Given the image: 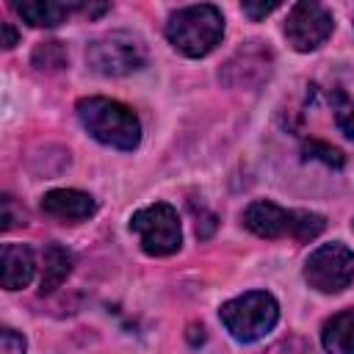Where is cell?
<instances>
[{
	"instance_id": "cell-1",
	"label": "cell",
	"mask_w": 354,
	"mask_h": 354,
	"mask_svg": "<svg viewBox=\"0 0 354 354\" xmlns=\"http://www.w3.org/2000/svg\"><path fill=\"white\" fill-rule=\"evenodd\" d=\"M77 116L83 127L102 144L116 149H136L141 141V122L138 116L108 97H83L77 100Z\"/></svg>"
},
{
	"instance_id": "cell-2",
	"label": "cell",
	"mask_w": 354,
	"mask_h": 354,
	"mask_svg": "<svg viewBox=\"0 0 354 354\" xmlns=\"http://www.w3.org/2000/svg\"><path fill=\"white\" fill-rule=\"evenodd\" d=\"M166 36L174 50H180L188 58L207 55L224 36V17L216 6L199 3L177 8L166 22Z\"/></svg>"
},
{
	"instance_id": "cell-3",
	"label": "cell",
	"mask_w": 354,
	"mask_h": 354,
	"mask_svg": "<svg viewBox=\"0 0 354 354\" xmlns=\"http://www.w3.org/2000/svg\"><path fill=\"white\" fill-rule=\"evenodd\" d=\"M221 321L227 332L241 340V343H254L266 337L277 321H279V307L271 293L266 290H249L238 299H230L221 304Z\"/></svg>"
},
{
	"instance_id": "cell-4",
	"label": "cell",
	"mask_w": 354,
	"mask_h": 354,
	"mask_svg": "<svg viewBox=\"0 0 354 354\" xmlns=\"http://www.w3.org/2000/svg\"><path fill=\"white\" fill-rule=\"evenodd\" d=\"M86 61L94 72H100L105 77H122V75H130L147 64V50H144L138 36L124 33V30H113V33H105L88 44Z\"/></svg>"
},
{
	"instance_id": "cell-5",
	"label": "cell",
	"mask_w": 354,
	"mask_h": 354,
	"mask_svg": "<svg viewBox=\"0 0 354 354\" xmlns=\"http://www.w3.org/2000/svg\"><path fill=\"white\" fill-rule=\"evenodd\" d=\"M130 230L138 235L141 249L152 257L174 254L183 243V230L177 210L166 202H155L149 207H141L130 218Z\"/></svg>"
},
{
	"instance_id": "cell-6",
	"label": "cell",
	"mask_w": 354,
	"mask_h": 354,
	"mask_svg": "<svg viewBox=\"0 0 354 354\" xmlns=\"http://www.w3.org/2000/svg\"><path fill=\"white\" fill-rule=\"evenodd\" d=\"M304 279L321 293H340L354 282V252L343 243L318 246L304 263Z\"/></svg>"
},
{
	"instance_id": "cell-7",
	"label": "cell",
	"mask_w": 354,
	"mask_h": 354,
	"mask_svg": "<svg viewBox=\"0 0 354 354\" xmlns=\"http://www.w3.org/2000/svg\"><path fill=\"white\" fill-rule=\"evenodd\" d=\"M332 14L318 6V3H296L288 14V22H285V36L288 41L293 44V50L299 53H310V50H318L329 33H332Z\"/></svg>"
},
{
	"instance_id": "cell-8",
	"label": "cell",
	"mask_w": 354,
	"mask_h": 354,
	"mask_svg": "<svg viewBox=\"0 0 354 354\" xmlns=\"http://www.w3.org/2000/svg\"><path fill=\"white\" fill-rule=\"evenodd\" d=\"M293 218H296V210H285L266 199L252 202L243 210V224L260 238H282V235L293 238Z\"/></svg>"
},
{
	"instance_id": "cell-9",
	"label": "cell",
	"mask_w": 354,
	"mask_h": 354,
	"mask_svg": "<svg viewBox=\"0 0 354 354\" xmlns=\"http://www.w3.org/2000/svg\"><path fill=\"white\" fill-rule=\"evenodd\" d=\"M41 210L58 221H83L94 216L97 205L88 194L75 191V188H53L41 196Z\"/></svg>"
},
{
	"instance_id": "cell-10",
	"label": "cell",
	"mask_w": 354,
	"mask_h": 354,
	"mask_svg": "<svg viewBox=\"0 0 354 354\" xmlns=\"http://www.w3.org/2000/svg\"><path fill=\"white\" fill-rule=\"evenodd\" d=\"M36 263L25 243H3L0 252V279L6 290H19L33 279Z\"/></svg>"
},
{
	"instance_id": "cell-11",
	"label": "cell",
	"mask_w": 354,
	"mask_h": 354,
	"mask_svg": "<svg viewBox=\"0 0 354 354\" xmlns=\"http://www.w3.org/2000/svg\"><path fill=\"white\" fill-rule=\"evenodd\" d=\"M77 6L69 3H55V0H22L14 3V11L33 28H55L61 25Z\"/></svg>"
},
{
	"instance_id": "cell-12",
	"label": "cell",
	"mask_w": 354,
	"mask_h": 354,
	"mask_svg": "<svg viewBox=\"0 0 354 354\" xmlns=\"http://www.w3.org/2000/svg\"><path fill=\"white\" fill-rule=\"evenodd\" d=\"M321 343L326 354H354V307L332 315L324 324Z\"/></svg>"
},
{
	"instance_id": "cell-13",
	"label": "cell",
	"mask_w": 354,
	"mask_h": 354,
	"mask_svg": "<svg viewBox=\"0 0 354 354\" xmlns=\"http://www.w3.org/2000/svg\"><path fill=\"white\" fill-rule=\"evenodd\" d=\"M72 271V254L58 246V243H47L44 246V266H41V279H39V290L41 293H53Z\"/></svg>"
},
{
	"instance_id": "cell-14",
	"label": "cell",
	"mask_w": 354,
	"mask_h": 354,
	"mask_svg": "<svg viewBox=\"0 0 354 354\" xmlns=\"http://www.w3.org/2000/svg\"><path fill=\"white\" fill-rule=\"evenodd\" d=\"M329 102L335 111V124L340 127L343 136L354 138V97L343 88H332L329 91Z\"/></svg>"
},
{
	"instance_id": "cell-15",
	"label": "cell",
	"mask_w": 354,
	"mask_h": 354,
	"mask_svg": "<svg viewBox=\"0 0 354 354\" xmlns=\"http://www.w3.org/2000/svg\"><path fill=\"white\" fill-rule=\"evenodd\" d=\"M33 66L39 72H58L66 66V47L61 41H41L33 50Z\"/></svg>"
},
{
	"instance_id": "cell-16",
	"label": "cell",
	"mask_w": 354,
	"mask_h": 354,
	"mask_svg": "<svg viewBox=\"0 0 354 354\" xmlns=\"http://www.w3.org/2000/svg\"><path fill=\"white\" fill-rule=\"evenodd\" d=\"M326 227V218L318 216V213H310V210H296V218H293V238L296 241H313L315 235H321Z\"/></svg>"
},
{
	"instance_id": "cell-17",
	"label": "cell",
	"mask_w": 354,
	"mask_h": 354,
	"mask_svg": "<svg viewBox=\"0 0 354 354\" xmlns=\"http://www.w3.org/2000/svg\"><path fill=\"white\" fill-rule=\"evenodd\" d=\"M301 152H304V158H315V160H321V163H326V166H335V169L343 166L340 149H335V147H329V144H324V141H318V138L304 141Z\"/></svg>"
},
{
	"instance_id": "cell-18",
	"label": "cell",
	"mask_w": 354,
	"mask_h": 354,
	"mask_svg": "<svg viewBox=\"0 0 354 354\" xmlns=\"http://www.w3.org/2000/svg\"><path fill=\"white\" fill-rule=\"evenodd\" d=\"M0 354H25V337L14 329H0Z\"/></svg>"
},
{
	"instance_id": "cell-19",
	"label": "cell",
	"mask_w": 354,
	"mask_h": 354,
	"mask_svg": "<svg viewBox=\"0 0 354 354\" xmlns=\"http://www.w3.org/2000/svg\"><path fill=\"white\" fill-rule=\"evenodd\" d=\"M241 8H243V14H246V17H252V19L257 22V19L268 17L271 11H277V8H279V3H277V0H274V3H243Z\"/></svg>"
},
{
	"instance_id": "cell-20",
	"label": "cell",
	"mask_w": 354,
	"mask_h": 354,
	"mask_svg": "<svg viewBox=\"0 0 354 354\" xmlns=\"http://www.w3.org/2000/svg\"><path fill=\"white\" fill-rule=\"evenodd\" d=\"M14 224H19L14 216V202H11V196H3V230H11Z\"/></svg>"
},
{
	"instance_id": "cell-21",
	"label": "cell",
	"mask_w": 354,
	"mask_h": 354,
	"mask_svg": "<svg viewBox=\"0 0 354 354\" xmlns=\"http://www.w3.org/2000/svg\"><path fill=\"white\" fill-rule=\"evenodd\" d=\"M77 11L86 14V17H100V14L108 11V3H97V6H91V3H77Z\"/></svg>"
},
{
	"instance_id": "cell-22",
	"label": "cell",
	"mask_w": 354,
	"mask_h": 354,
	"mask_svg": "<svg viewBox=\"0 0 354 354\" xmlns=\"http://www.w3.org/2000/svg\"><path fill=\"white\" fill-rule=\"evenodd\" d=\"M17 41H19V36H17L14 25H11V22H3V47H6V50H11Z\"/></svg>"
}]
</instances>
